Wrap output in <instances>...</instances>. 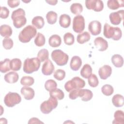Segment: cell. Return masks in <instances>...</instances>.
Wrapping results in <instances>:
<instances>
[{
    "label": "cell",
    "instance_id": "1",
    "mask_svg": "<svg viewBox=\"0 0 124 124\" xmlns=\"http://www.w3.org/2000/svg\"><path fill=\"white\" fill-rule=\"evenodd\" d=\"M11 18L13 21L14 26L17 29L24 26L27 22L25 12L22 8H18L14 10L12 12Z\"/></svg>",
    "mask_w": 124,
    "mask_h": 124
},
{
    "label": "cell",
    "instance_id": "2",
    "mask_svg": "<svg viewBox=\"0 0 124 124\" xmlns=\"http://www.w3.org/2000/svg\"><path fill=\"white\" fill-rule=\"evenodd\" d=\"M103 34L107 38H111L114 40L118 41L122 37V32L119 27H112L106 23L104 26Z\"/></svg>",
    "mask_w": 124,
    "mask_h": 124
},
{
    "label": "cell",
    "instance_id": "3",
    "mask_svg": "<svg viewBox=\"0 0 124 124\" xmlns=\"http://www.w3.org/2000/svg\"><path fill=\"white\" fill-rule=\"evenodd\" d=\"M36 33V28L31 25H28L25 27L19 33L18 39L22 43H28L32 38L35 37Z\"/></svg>",
    "mask_w": 124,
    "mask_h": 124
},
{
    "label": "cell",
    "instance_id": "4",
    "mask_svg": "<svg viewBox=\"0 0 124 124\" xmlns=\"http://www.w3.org/2000/svg\"><path fill=\"white\" fill-rule=\"evenodd\" d=\"M41 64V62L38 58H27L24 62L23 71L27 74H31L38 70Z\"/></svg>",
    "mask_w": 124,
    "mask_h": 124
},
{
    "label": "cell",
    "instance_id": "5",
    "mask_svg": "<svg viewBox=\"0 0 124 124\" xmlns=\"http://www.w3.org/2000/svg\"><path fill=\"white\" fill-rule=\"evenodd\" d=\"M51 58L59 66H63L67 64L69 56L61 49H55L51 53Z\"/></svg>",
    "mask_w": 124,
    "mask_h": 124
},
{
    "label": "cell",
    "instance_id": "6",
    "mask_svg": "<svg viewBox=\"0 0 124 124\" xmlns=\"http://www.w3.org/2000/svg\"><path fill=\"white\" fill-rule=\"evenodd\" d=\"M85 85V82L83 79L78 77H75L65 83L64 88L67 92H70L74 89H81Z\"/></svg>",
    "mask_w": 124,
    "mask_h": 124
},
{
    "label": "cell",
    "instance_id": "7",
    "mask_svg": "<svg viewBox=\"0 0 124 124\" xmlns=\"http://www.w3.org/2000/svg\"><path fill=\"white\" fill-rule=\"evenodd\" d=\"M58 106L57 99L53 97L50 96L48 99L44 101L40 105V110L44 114H48L52 110L56 108Z\"/></svg>",
    "mask_w": 124,
    "mask_h": 124
},
{
    "label": "cell",
    "instance_id": "8",
    "mask_svg": "<svg viewBox=\"0 0 124 124\" xmlns=\"http://www.w3.org/2000/svg\"><path fill=\"white\" fill-rule=\"evenodd\" d=\"M21 101L20 95L16 93L9 92L4 97V102L8 107H13Z\"/></svg>",
    "mask_w": 124,
    "mask_h": 124
},
{
    "label": "cell",
    "instance_id": "9",
    "mask_svg": "<svg viewBox=\"0 0 124 124\" xmlns=\"http://www.w3.org/2000/svg\"><path fill=\"white\" fill-rule=\"evenodd\" d=\"M85 29V19L84 17L79 15L74 17L73 20V30L75 32L80 33Z\"/></svg>",
    "mask_w": 124,
    "mask_h": 124
},
{
    "label": "cell",
    "instance_id": "10",
    "mask_svg": "<svg viewBox=\"0 0 124 124\" xmlns=\"http://www.w3.org/2000/svg\"><path fill=\"white\" fill-rule=\"evenodd\" d=\"M86 8L89 10H93L95 12H100L104 8V4L100 0H87L85 1Z\"/></svg>",
    "mask_w": 124,
    "mask_h": 124
},
{
    "label": "cell",
    "instance_id": "11",
    "mask_svg": "<svg viewBox=\"0 0 124 124\" xmlns=\"http://www.w3.org/2000/svg\"><path fill=\"white\" fill-rule=\"evenodd\" d=\"M124 10H121L116 12L111 13L109 17L111 24L114 25L120 24L124 18Z\"/></svg>",
    "mask_w": 124,
    "mask_h": 124
},
{
    "label": "cell",
    "instance_id": "12",
    "mask_svg": "<svg viewBox=\"0 0 124 124\" xmlns=\"http://www.w3.org/2000/svg\"><path fill=\"white\" fill-rule=\"evenodd\" d=\"M88 30L92 35H97L101 31V24L97 20L92 21L88 25Z\"/></svg>",
    "mask_w": 124,
    "mask_h": 124
},
{
    "label": "cell",
    "instance_id": "13",
    "mask_svg": "<svg viewBox=\"0 0 124 124\" xmlns=\"http://www.w3.org/2000/svg\"><path fill=\"white\" fill-rule=\"evenodd\" d=\"M55 67L51 61L48 59L45 61L42 67V72L46 76L51 75L54 71Z\"/></svg>",
    "mask_w": 124,
    "mask_h": 124
},
{
    "label": "cell",
    "instance_id": "14",
    "mask_svg": "<svg viewBox=\"0 0 124 124\" xmlns=\"http://www.w3.org/2000/svg\"><path fill=\"white\" fill-rule=\"evenodd\" d=\"M94 44L96 48L100 51H104L108 47V42L101 37H98L94 40Z\"/></svg>",
    "mask_w": 124,
    "mask_h": 124
},
{
    "label": "cell",
    "instance_id": "15",
    "mask_svg": "<svg viewBox=\"0 0 124 124\" xmlns=\"http://www.w3.org/2000/svg\"><path fill=\"white\" fill-rule=\"evenodd\" d=\"M112 73V68L108 65H104L100 67L98 70V74L102 79H106L110 76Z\"/></svg>",
    "mask_w": 124,
    "mask_h": 124
},
{
    "label": "cell",
    "instance_id": "16",
    "mask_svg": "<svg viewBox=\"0 0 124 124\" xmlns=\"http://www.w3.org/2000/svg\"><path fill=\"white\" fill-rule=\"evenodd\" d=\"M21 93L24 96L26 100H30L33 98L35 94L33 89L29 87H23L21 89Z\"/></svg>",
    "mask_w": 124,
    "mask_h": 124
},
{
    "label": "cell",
    "instance_id": "17",
    "mask_svg": "<svg viewBox=\"0 0 124 124\" xmlns=\"http://www.w3.org/2000/svg\"><path fill=\"white\" fill-rule=\"evenodd\" d=\"M82 64V60L81 58L78 56H73L70 62V66L73 71H78L81 67Z\"/></svg>",
    "mask_w": 124,
    "mask_h": 124
},
{
    "label": "cell",
    "instance_id": "18",
    "mask_svg": "<svg viewBox=\"0 0 124 124\" xmlns=\"http://www.w3.org/2000/svg\"><path fill=\"white\" fill-rule=\"evenodd\" d=\"M93 96L92 92L88 89H79V97H80L83 101L87 102L90 100Z\"/></svg>",
    "mask_w": 124,
    "mask_h": 124
},
{
    "label": "cell",
    "instance_id": "19",
    "mask_svg": "<svg viewBox=\"0 0 124 124\" xmlns=\"http://www.w3.org/2000/svg\"><path fill=\"white\" fill-rule=\"evenodd\" d=\"M5 81L9 83H15L16 82L19 78L18 74L15 72H10L6 74L4 77Z\"/></svg>",
    "mask_w": 124,
    "mask_h": 124
},
{
    "label": "cell",
    "instance_id": "20",
    "mask_svg": "<svg viewBox=\"0 0 124 124\" xmlns=\"http://www.w3.org/2000/svg\"><path fill=\"white\" fill-rule=\"evenodd\" d=\"M62 43L61 37L57 34H54L51 36L48 39V43L50 46L57 47L59 46Z\"/></svg>",
    "mask_w": 124,
    "mask_h": 124
},
{
    "label": "cell",
    "instance_id": "21",
    "mask_svg": "<svg viewBox=\"0 0 124 124\" xmlns=\"http://www.w3.org/2000/svg\"><path fill=\"white\" fill-rule=\"evenodd\" d=\"M59 24L63 28L69 27L71 24V17L67 14L61 15L59 18Z\"/></svg>",
    "mask_w": 124,
    "mask_h": 124
},
{
    "label": "cell",
    "instance_id": "22",
    "mask_svg": "<svg viewBox=\"0 0 124 124\" xmlns=\"http://www.w3.org/2000/svg\"><path fill=\"white\" fill-rule=\"evenodd\" d=\"M0 33L1 36L9 38L12 34V29L11 27L8 25H2L0 27Z\"/></svg>",
    "mask_w": 124,
    "mask_h": 124
},
{
    "label": "cell",
    "instance_id": "23",
    "mask_svg": "<svg viewBox=\"0 0 124 124\" xmlns=\"http://www.w3.org/2000/svg\"><path fill=\"white\" fill-rule=\"evenodd\" d=\"M124 5V0H109L107 1L108 7L111 10L118 9L120 7H123Z\"/></svg>",
    "mask_w": 124,
    "mask_h": 124
},
{
    "label": "cell",
    "instance_id": "24",
    "mask_svg": "<svg viewBox=\"0 0 124 124\" xmlns=\"http://www.w3.org/2000/svg\"><path fill=\"white\" fill-rule=\"evenodd\" d=\"M111 62L113 64L118 68L122 67L124 64V60L122 56L119 54H114L111 57Z\"/></svg>",
    "mask_w": 124,
    "mask_h": 124
},
{
    "label": "cell",
    "instance_id": "25",
    "mask_svg": "<svg viewBox=\"0 0 124 124\" xmlns=\"http://www.w3.org/2000/svg\"><path fill=\"white\" fill-rule=\"evenodd\" d=\"M31 23L32 25L38 29H42L45 25L44 19L41 16H36L33 18Z\"/></svg>",
    "mask_w": 124,
    "mask_h": 124
},
{
    "label": "cell",
    "instance_id": "26",
    "mask_svg": "<svg viewBox=\"0 0 124 124\" xmlns=\"http://www.w3.org/2000/svg\"><path fill=\"white\" fill-rule=\"evenodd\" d=\"M92 74V68L90 65L85 64L80 70V75L85 78H88Z\"/></svg>",
    "mask_w": 124,
    "mask_h": 124
},
{
    "label": "cell",
    "instance_id": "27",
    "mask_svg": "<svg viewBox=\"0 0 124 124\" xmlns=\"http://www.w3.org/2000/svg\"><path fill=\"white\" fill-rule=\"evenodd\" d=\"M112 103L116 107H121L124 104V99L123 95L120 94L114 95L112 98Z\"/></svg>",
    "mask_w": 124,
    "mask_h": 124
},
{
    "label": "cell",
    "instance_id": "28",
    "mask_svg": "<svg viewBox=\"0 0 124 124\" xmlns=\"http://www.w3.org/2000/svg\"><path fill=\"white\" fill-rule=\"evenodd\" d=\"M114 119L112 121L113 124H123L124 123V112L121 110L116 111L114 114Z\"/></svg>",
    "mask_w": 124,
    "mask_h": 124
},
{
    "label": "cell",
    "instance_id": "29",
    "mask_svg": "<svg viewBox=\"0 0 124 124\" xmlns=\"http://www.w3.org/2000/svg\"><path fill=\"white\" fill-rule=\"evenodd\" d=\"M90 34L87 31H84L77 36V42L80 44H84L90 40Z\"/></svg>",
    "mask_w": 124,
    "mask_h": 124
},
{
    "label": "cell",
    "instance_id": "30",
    "mask_svg": "<svg viewBox=\"0 0 124 124\" xmlns=\"http://www.w3.org/2000/svg\"><path fill=\"white\" fill-rule=\"evenodd\" d=\"M10 61L9 59H5L0 62V71L2 73H6L11 69Z\"/></svg>",
    "mask_w": 124,
    "mask_h": 124
},
{
    "label": "cell",
    "instance_id": "31",
    "mask_svg": "<svg viewBox=\"0 0 124 124\" xmlns=\"http://www.w3.org/2000/svg\"><path fill=\"white\" fill-rule=\"evenodd\" d=\"M21 65L22 62L19 59L15 58L10 61V67L13 71H19L21 67Z\"/></svg>",
    "mask_w": 124,
    "mask_h": 124
},
{
    "label": "cell",
    "instance_id": "32",
    "mask_svg": "<svg viewBox=\"0 0 124 124\" xmlns=\"http://www.w3.org/2000/svg\"><path fill=\"white\" fill-rule=\"evenodd\" d=\"M46 18L47 22L49 24H54L57 21V14L52 11H49L46 15Z\"/></svg>",
    "mask_w": 124,
    "mask_h": 124
},
{
    "label": "cell",
    "instance_id": "33",
    "mask_svg": "<svg viewBox=\"0 0 124 124\" xmlns=\"http://www.w3.org/2000/svg\"><path fill=\"white\" fill-rule=\"evenodd\" d=\"M70 10L72 13L79 15L83 11V6L79 3H74L70 6Z\"/></svg>",
    "mask_w": 124,
    "mask_h": 124
},
{
    "label": "cell",
    "instance_id": "34",
    "mask_svg": "<svg viewBox=\"0 0 124 124\" xmlns=\"http://www.w3.org/2000/svg\"><path fill=\"white\" fill-rule=\"evenodd\" d=\"M50 96L53 97L58 100H62L64 96V93L62 90L60 89H55L49 92Z\"/></svg>",
    "mask_w": 124,
    "mask_h": 124
},
{
    "label": "cell",
    "instance_id": "35",
    "mask_svg": "<svg viewBox=\"0 0 124 124\" xmlns=\"http://www.w3.org/2000/svg\"><path fill=\"white\" fill-rule=\"evenodd\" d=\"M36 46L41 47L43 46L46 43V39L44 35L40 32H38L34 40Z\"/></svg>",
    "mask_w": 124,
    "mask_h": 124
},
{
    "label": "cell",
    "instance_id": "36",
    "mask_svg": "<svg viewBox=\"0 0 124 124\" xmlns=\"http://www.w3.org/2000/svg\"><path fill=\"white\" fill-rule=\"evenodd\" d=\"M49 52L46 49H41L37 54V58L41 62H43L48 59Z\"/></svg>",
    "mask_w": 124,
    "mask_h": 124
},
{
    "label": "cell",
    "instance_id": "37",
    "mask_svg": "<svg viewBox=\"0 0 124 124\" xmlns=\"http://www.w3.org/2000/svg\"><path fill=\"white\" fill-rule=\"evenodd\" d=\"M34 82V78L30 76H24L20 80V83L26 87H29L32 85Z\"/></svg>",
    "mask_w": 124,
    "mask_h": 124
},
{
    "label": "cell",
    "instance_id": "38",
    "mask_svg": "<svg viewBox=\"0 0 124 124\" xmlns=\"http://www.w3.org/2000/svg\"><path fill=\"white\" fill-rule=\"evenodd\" d=\"M57 87V84L56 82L53 79H48L46 80L45 84L46 90L49 92L56 89Z\"/></svg>",
    "mask_w": 124,
    "mask_h": 124
},
{
    "label": "cell",
    "instance_id": "39",
    "mask_svg": "<svg viewBox=\"0 0 124 124\" xmlns=\"http://www.w3.org/2000/svg\"><path fill=\"white\" fill-rule=\"evenodd\" d=\"M63 40L64 43L68 46H71L74 43L75 38L74 36L70 32H67L64 34L63 36Z\"/></svg>",
    "mask_w": 124,
    "mask_h": 124
},
{
    "label": "cell",
    "instance_id": "40",
    "mask_svg": "<svg viewBox=\"0 0 124 124\" xmlns=\"http://www.w3.org/2000/svg\"><path fill=\"white\" fill-rule=\"evenodd\" d=\"M101 91L103 94L106 96L111 95L114 92L113 88L109 84H105L101 88Z\"/></svg>",
    "mask_w": 124,
    "mask_h": 124
},
{
    "label": "cell",
    "instance_id": "41",
    "mask_svg": "<svg viewBox=\"0 0 124 124\" xmlns=\"http://www.w3.org/2000/svg\"><path fill=\"white\" fill-rule=\"evenodd\" d=\"M88 84L92 87H96L98 86L99 81L97 76L94 74H92L88 78Z\"/></svg>",
    "mask_w": 124,
    "mask_h": 124
},
{
    "label": "cell",
    "instance_id": "42",
    "mask_svg": "<svg viewBox=\"0 0 124 124\" xmlns=\"http://www.w3.org/2000/svg\"><path fill=\"white\" fill-rule=\"evenodd\" d=\"M53 77L57 80L61 81L65 77V72L63 70L57 69L54 73Z\"/></svg>",
    "mask_w": 124,
    "mask_h": 124
},
{
    "label": "cell",
    "instance_id": "43",
    "mask_svg": "<svg viewBox=\"0 0 124 124\" xmlns=\"http://www.w3.org/2000/svg\"><path fill=\"white\" fill-rule=\"evenodd\" d=\"M13 41L10 38H5L2 40L3 46L6 49H10L13 47Z\"/></svg>",
    "mask_w": 124,
    "mask_h": 124
},
{
    "label": "cell",
    "instance_id": "44",
    "mask_svg": "<svg viewBox=\"0 0 124 124\" xmlns=\"http://www.w3.org/2000/svg\"><path fill=\"white\" fill-rule=\"evenodd\" d=\"M0 17L1 18L6 19L9 15V10L6 7L0 6Z\"/></svg>",
    "mask_w": 124,
    "mask_h": 124
},
{
    "label": "cell",
    "instance_id": "45",
    "mask_svg": "<svg viewBox=\"0 0 124 124\" xmlns=\"http://www.w3.org/2000/svg\"><path fill=\"white\" fill-rule=\"evenodd\" d=\"M79 90L74 89L70 92L69 94V97L72 100H75L79 97Z\"/></svg>",
    "mask_w": 124,
    "mask_h": 124
},
{
    "label": "cell",
    "instance_id": "46",
    "mask_svg": "<svg viewBox=\"0 0 124 124\" xmlns=\"http://www.w3.org/2000/svg\"><path fill=\"white\" fill-rule=\"evenodd\" d=\"M7 3L8 5L9 6L12 8H15L16 7H17L19 4H20V0H8L7 1Z\"/></svg>",
    "mask_w": 124,
    "mask_h": 124
},
{
    "label": "cell",
    "instance_id": "47",
    "mask_svg": "<svg viewBox=\"0 0 124 124\" xmlns=\"http://www.w3.org/2000/svg\"><path fill=\"white\" fill-rule=\"evenodd\" d=\"M43 124V123L40 121V120L37 118H32L29 120L28 124Z\"/></svg>",
    "mask_w": 124,
    "mask_h": 124
},
{
    "label": "cell",
    "instance_id": "48",
    "mask_svg": "<svg viewBox=\"0 0 124 124\" xmlns=\"http://www.w3.org/2000/svg\"><path fill=\"white\" fill-rule=\"evenodd\" d=\"M46 2L48 3L49 4L51 5H55L58 1L57 0H46Z\"/></svg>",
    "mask_w": 124,
    "mask_h": 124
}]
</instances>
